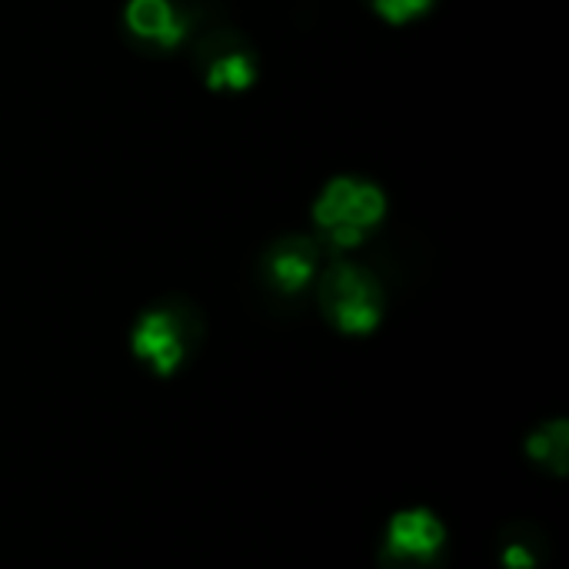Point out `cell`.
I'll return each mask as SVG.
<instances>
[{
    "label": "cell",
    "mask_w": 569,
    "mask_h": 569,
    "mask_svg": "<svg viewBox=\"0 0 569 569\" xmlns=\"http://www.w3.org/2000/svg\"><path fill=\"white\" fill-rule=\"evenodd\" d=\"M493 557L500 569H543L550 563V537L530 520H513L500 527L493 540Z\"/></svg>",
    "instance_id": "obj_8"
},
{
    "label": "cell",
    "mask_w": 569,
    "mask_h": 569,
    "mask_svg": "<svg viewBox=\"0 0 569 569\" xmlns=\"http://www.w3.org/2000/svg\"><path fill=\"white\" fill-rule=\"evenodd\" d=\"M193 67L203 83L217 93L250 90L260 77V53L250 37L230 23H210L190 37Z\"/></svg>",
    "instance_id": "obj_4"
},
{
    "label": "cell",
    "mask_w": 569,
    "mask_h": 569,
    "mask_svg": "<svg viewBox=\"0 0 569 569\" xmlns=\"http://www.w3.org/2000/svg\"><path fill=\"white\" fill-rule=\"evenodd\" d=\"M373 7L377 17H383L387 23H410L417 17H423L437 0H367Z\"/></svg>",
    "instance_id": "obj_10"
},
{
    "label": "cell",
    "mask_w": 569,
    "mask_h": 569,
    "mask_svg": "<svg viewBox=\"0 0 569 569\" xmlns=\"http://www.w3.org/2000/svg\"><path fill=\"white\" fill-rule=\"evenodd\" d=\"M207 333L200 307L183 293H167L143 307L130 330L133 357L157 377L180 373L200 350Z\"/></svg>",
    "instance_id": "obj_1"
},
{
    "label": "cell",
    "mask_w": 569,
    "mask_h": 569,
    "mask_svg": "<svg viewBox=\"0 0 569 569\" xmlns=\"http://www.w3.org/2000/svg\"><path fill=\"white\" fill-rule=\"evenodd\" d=\"M317 273H320V240L317 237H303V233L277 237L260 257V283L280 300H293V297L307 293L313 287Z\"/></svg>",
    "instance_id": "obj_7"
},
{
    "label": "cell",
    "mask_w": 569,
    "mask_h": 569,
    "mask_svg": "<svg viewBox=\"0 0 569 569\" xmlns=\"http://www.w3.org/2000/svg\"><path fill=\"white\" fill-rule=\"evenodd\" d=\"M317 303L323 320L350 337H367L380 327L387 297L380 277L353 260H333L317 273Z\"/></svg>",
    "instance_id": "obj_3"
},
{
    "label": "cell",
    "mask_w": 569,
    "mask_h": 569,
    "mask_svg": "<svg viewBox=\"0 0 569 569\" xmlns=\"http://www.w3.org/2000/svg\"><path fill=\"white\" fill-rule=\"evenodd\" d=\"M387 217V193L357 173L333 177L317 203H313V227L317 240L330 243L333 250H353L377 233Z\"/></svg>",
    "instance_id": "obj_2"
},
{
    "label": "cell",
    "mask_w": 569,
    "mask_h": 569,
    "mask_svg": "<svg viewBox=\"0 0 569 569\" xmlns=\"http://www.w3.org/2000/svg\"><path fill=\"white\" fill-rule=\"evenodd\" d=\"M567 420L540 423V427L527 437V457H530L540 470H547V473H553V477H563V473H567Z\"/></svg>",
    "instance_id": "obj_9"
},
{
    "label": "cell",
    "mask_w": 569,
    "mask_h": 569,
    "mask_svg": "<svg viewBox=\"0 0 569 569\" xmlns=\"http://www.w3.org/2000/svg\"><path fill=\"white\" fill-rule=\"evenodd\" d=\"M120 30L143 53H170L193 37L197 17L180 0H127Z\"/></svg>",
    "instance_id": "obj_6"
},
{
    "label": "cell",
    "mask_w": 569,
    "mask_h": 569,
    "mask_svg": "<svg viewBox=\"0 0 569 569\" xmlns=\"http://www.w3.org/2000/svg\"><path fill=\"white\" fill-rule=\"evenodd\" d=\"M450 540L443 520L427 507H407L387 520L377 567L380 569H447Z\"/></svg>",
    "instance_id": "obj_5"
}]
</instances>
